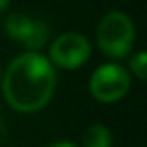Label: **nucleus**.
I'll return each instance as SVG.
<instances>
[{
	"instance_id": "obj_1",
	"label": "nucleus",
	"mask_w": 147,
	"mask_h": 147,
	"mask_svg": "<svg viewBox=\"0 0 147 147\" xmlns=\"http://www.w3.org/2000/svg\"><path fill=\"white\" fill-rule=\"evenodd\" d=\"M56 90V71L49 58L36 50L17 56L2 76L7 104L22 114H32L49 104Z\"/></svg>"
},
{
	"instance_id": "obj_2",
	"label": "nucleus",
	"mask_w": 147,
	"mask_h": 147,
	"mask_svg": "<svg viewBox=\"0 0 147 147\" xmlns=\"http://www.w3.org/2000/svg\"><path fill=\"white\" fill-rule=\"evenodd\" d=\"M99 49L110 58H125L134 45V22L123 11H110L97 26Z\"/></svg>"
},
{
	"instance_id": "obj_3",
	"label": "nucleus",
	"mask_w": 147,
	"mask_h": 147,
	"mask_svg": "<svg viewBox=\"0 0 147 147\" xmlns=\"http://www.w3.org/2000/svg\"><path fill=\"white\" fill-rule=\"evenodd\" d=\"M130 88V75L117 63L100 65L90 78V91L100 102H115L123 99Z\"/></svg>"
},
{
	"instance_id": "obj_4",
	"label": "nucleus",
	"mask_w": 147,
	"mask_h": 147,
	"mask_svg": "<svg viewBox=\"0 0 147 147\" xmlns=\"http://www.w3.org/2000/svg\"><path fill=\"white\" fill-rule=\"evenodd\" d=\"M91 54L90 41L76 32H65L50 45V61L63 69H76Z\"/></svg>"
},
{
	"instance_id": "obj_5",
	"label": "nucleus",
	"mask_w": 147,
	"mask_h": 147,
	"mask_svg": "<svg viewBox=\"0 0 147 147\" xmlns=\"http://www.w3.org/2000/svg\"><path fill=\"white\" fill-rule=\"evenodd\" d=\"M6 34L7 37L19 41L28 50H37L49 41V28L43 21L30 17L26 13L15 11L6 19Z\"/></svg>"
},
{
	"instance_id": "obj_6",
	"label": "nucleus",
	"mask_w": 147,
	"mask_h": 147,
	"mask_svg": "<svg viewBox=\"0 0 147 147\" xmlns=\"http://www.w3.org/2000/svg\"><path fill=\"white\" fill-rule=\"evenodd\" d=\"M82 147H112V132L104 125H90L84 132Z\"/></svg>"
},
{
	"instance_id": "obj_7",
	"label": "nucleus",
	"mask_w": 147,
	"mask_h": 147,
	"mask_svg": "<svg viewBox=\"0 0 147 147\" xmlns=\"http://www.w3.org/2000/svg\"><path fill=\"white\" fill-rule=\"evenodd\" d=\"M130 69H132V73L140 80H145V76H147V52L140 50V52L134 54L130 58Z\"/></svg>"
},
{
	"instance_id": "obj_8",
	"label": "nucleus",
	"mask_w": 147,
	"mask_h": 147,
	"mask_svg": "<svg viewBox=\"0 0 147 147\" xmlns=\"http://www.w3.org/2000/svg\"><path fill=\"white\" fill-rule=\"evenodd\" d=\"M47 147H78L76 144H73V142H67V140H61V142H54V144H50Z\"/></svg>"
},
{
	"instance_id": "obj_9",
	"label": "nucleus",
	"mask_w": 147,
	"mask_h": 147,
	"mask_svg": "<svg viewBox=\"0 0 147 147\" xmlns=\"http://www.w3.org/2000/svg\"><path fill=\"white\" fill-rule=\"evenodd\" d=\"M7 7H9V0H0V17L7 11Z\"/></svg>"
},
{
	"instance_id": "obj_10",
	"label": "nucleus",
	"mask_w": 147,
	"mask_h": 147,
	"mask_svg": "<svg viewBox=\"0 0 147 147\" xmlns=\"http://www.w3.org/2000/svg\"><path fill=\"white\" fill-rule=\"evenodd\" d=\"M0 78H2V67H0Z\"/></svg>"
}]
</instances>
